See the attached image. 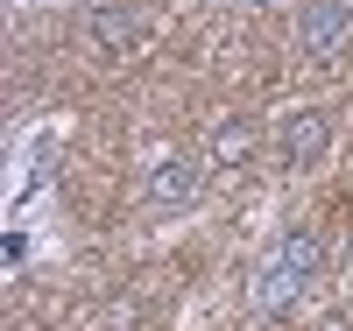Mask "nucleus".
<instances>
[{
	"label": "nucleus",
	"instance_id": "5",
	"mask_svg": "<svg viewBox=\"0 0 353 331\" xmlns=\"http://www.w3.org/2000/svg\"><path fill=\"white\" fill-rule=\"evenodd\" d=\"M353 43V0H304V14H297V50L304 56H339Z\"/></svg>",
	"mask_w": 353,
	"mask_h": 331
},
{
	"label": "nucleus",
	"instance_id": "6",
	"mask_svg": "<svg viewBox=\"0 0 353 331\" xmlns=\"http://www.w3.org/2000/svg\"><path fill=\"white\" fill-rule=\"evenodd\" d=\"M254 162V120H219L212 134H205V169H248Z\"/></svg>",
	"mask_w": 353,
	"mask_h": 331
},
{
	"label": "nucleus",
	"instance_id": "4",
	"mask_svg": "<svg viewBox=\"0 0 353 331\" xmlns=\"http://www.w3.org/2000/svg\"><path fill=\"white\" fill-rule=\"evenodd\" d=\"M332 113L325 106H297L276 127V156H283V169H311V162H325V148H332Z\"/></svg>",
	"mask_w": 353,
	"mask_h": 331
},
{
	"label": "nucleus",
	"instance_id": "1",
	"mask_svg": "<svg viewBox=\"0 0 353 331\" xmlns=\"http://www.w3.org/2000/svg\"><path fill=\"white\" fill-rule=\"evenodd\" d=\"M318 268H325V239H318L311 226H290L276 247L254 261V275H248V303L269 310V317L290 310V303H297V296L318 282Z\"/></svg>",
	"mask_w": 353,
	"mask_h": 331
},
{
	"label": "nucleus",
	"instance_id": "2",
	"mask_svg": "<svg viewBox=\"0 0 353 331\" xmlns=\"http://www.w3.org/2000/svg\"><path fill=\"white\" fill-rule=\"evenodd\" d=\"M205 191V156H184V148H163V156L141 162V204H149L156 219H176L191 212Z\"/></svg>",
	"mask_w": 353,
	"mask_h": 331
},
{
	"label": "nucleus",
	"instance_id": "3",
	"mask_svg": "<svg viewBox=\"0 0 353 331\" xmlns=\"http://www.w3.org/2000/svg\"><path fill=\"white\" fill-rule=\"evenodd\" d=\"M78 36H85V50L92 56H134L141 43H149V14L141 8H128V0H92L85 8V21H78Z\"/></svg>",
	"mask_w": 353,
	"mask_h": 331
}]
</instances>
